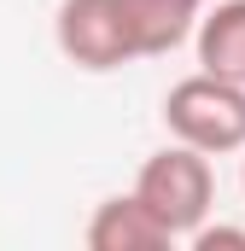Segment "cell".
<instances>
[{
	"mask_svg": "<svg viewBox=\"0 0 245 251\" xmlns=\"http://www.w3.org/2000/svg\"><path fill=\"white\" fill-rule=\"evenodd\" d=\"M134 199L152 210V222H158L170 240H187V234L216 210V170H210L204 152L170 140L164 152H152V158L140 164Z\"/></svg>",
	"mask_w": 245,
	"mask_h": 251,
	"instance_id": "cell-1",
	"label": "cell"
},
{
	"mask_svg": "<svg viewBox=\"0 0 245 251\" xmlns=\"http://www.w3.org/2000/svg\"><path fill=\"white\" fill-rule=\"evenodd\" d=\"M164 128H170V140H181L204 158L240 152L245 146V88L210 76V70H193L164 94Z\"/></svg>",
	"mask_w": 245,
	"mask_h": 251,
	"instance_id": "cell-2",
	"label": "cell"
},
{
	"mask_svg": "<svg viewBox=\"0 0 245 251\" xmlns=\"http://www.w3.org/2000/svg\"><path fill=\"white\" fill-rule=\"evenodd\" d=\"M53 41L76 70H94V76L134 64V35H128L122 0H59Z\"/></svg>",
	"mask_w": 245,
	"mask_h": 251,
	"instance_id": "cell-3",
	"label": "cell"
},
{
	"mask_svg": "<svg viewBox=\"0 0 245 251\" xmlns=\"http://www.w3.org/2000/svg\"><path fill=\"white\" fill-rule=\"evenodd\" d=\"M193 47H198V70L245 88V0H216L193 24Z\"/></svg>",
	"mask_w": 245,
	"mask_h": 251,
	"instance_id": "cell-4",
	"label": "cell"
},
{
	"mask_svg": "<svg viewBox=\"0 0 245 251\" xmlns=\"http://www.w3.org/2000/svg\"><path fill=\"white\" fill-rule=\"evenodd\" d=\"M128 12V35H134V59H164L181 41H193L198 24V0H122Z\"/></svg>",
	"mask_w": 245,
	"mask_h": 251,
	"instance_id": "cell-5",
	"label": "cell"
},
{
	"mask_svg": "<svg viewBox=\"0 0 245 251\" xmlns=\"http://www.w3.org/2000/svg\"><path fill=\"white\" fill-rule=\"evenodd\" d=\"M88 246L94 251H158V246H170V234L152 222V210L134 193H117L88 216Z\"/></svg>",
	"mask_w": 245,
	"mask_h": 251,
	"instance_id": "cell-6",
	"label": "cell"
},
{
	"mask_svg": "<svg viewBox=\"0 0 245 251\" xmlns=\"http://www.w3.org/2000/svg\"><path fill=\"white\" fill-rule=\"evenodd\" d=\"M187 246L193 251H245V228H228V222H198L193 234H187Z\"/></svg>",
	"mask_w": 245,
	"mask_h": 251,
	"instance_id": "cell-7",
	"label": "cell"
},
{
	"mask_svg": "<svg viewBox=\"0 0 245 251\" xmlns=\"http://www.w3.org/2000/svg\"><path fill=\"white\" fill-rule=\"evenodd\" d=\"M240 152H245V146H240ZM240 187H245V170H240Z\"/></svg>",
	"mask_w": 245,
	"mask_h": 251,
	"instance_id": "cell-8",
	"label": "cell"
},
{
	"mask_svg": "<svg viewBox=\"0 0 245 251\" xmlns=\"http://www.w3.org/2000/svg\"><path fill=\"white\" fill-rule=\"evenodd\" d=\"M198 6H204V0H198Z\"/></svg>",
	"mask_w": 245,
	"mask_h": 251,
	"instance_id": "cell-9",
	"label": "cell"
}]
</instances>
